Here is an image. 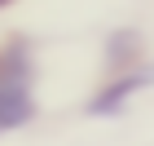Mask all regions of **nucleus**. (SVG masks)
Instances as JSON below:
<instances>
[{
	"label": "nucleus",
	"instance_id": "obj_1",
	"mask_svg": "<svg viewBox=\"0 0 154 146\" xmlns=\"http://www.w3.org/2000/svg\"><path fill=\"white\" fill-rule=\"evenodd\" d=\"M35 115V80L26 40H9L0 49V133L22 128Z\"/></svg>",
	"mask_w": 154,
	"mask_h": 146
},
{
	"label": "nucleus",
	"instance_id": "obj_2",
	"mask_svg": "<svg viewBox=\"0 0 154 146\" xmlns=\"http://www.w3.org/2000/svg\"><path fill=\"white\" fill-rule=\"evenodd\" d=\"M145 89H154V67H128V71H119L115 80H106V84L88 97V115L110 120V115H119V111L128 106L137 93H145Z\"/></svg>",
	"mask_w": 154,
	"mask_h": 146
},
{
	"label": "nucleus",
	"instance_id": "obj_3",
	"mask_svg": "<svg viewBox=\"0 0 154 146\" xmlns=\"http://www.w3.org/2000/svg\"><path fill=\"white\" fill-rule=\"evenodd\" d=\"M137 53H141V36L137 31H115V36L106 40V67L110 71H128V67H137Z\"/></svg>",
	"mask_w": 154,
	"mask_h": 146
},
{
	"label": "nucleus",
	"instance_id": "obj_4",
	"mask_svg": "<svg viewBox=\"0 0 154 146\" xmlns=\"http://www.w3.org/2000/svg\"><path fill=\"white\" fill-rule=\"evenodd\" d=\"M5 5H9V0H0V9H5Z\"/></svg>",
	"mask_w": 154,
	"mask_h": 146
}]
</instances>
